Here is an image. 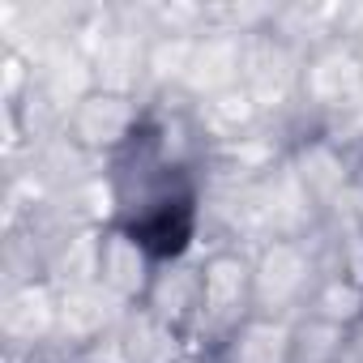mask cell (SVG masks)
Here are the masks:
<instances>
[{
	"label": "cell",
	"mask_w": 363,
	"mask_h": 363,
	"mask_svg": "<svg viewBox=\"0 0 363 363\" xmlns=\"http://www.w3.org/2000/svg\"><path fill=\"white\" fill-rule=\"evenodd\" d=\"M248 316H257L252 248L244 244L201 248V316L193 329V350L214 354Z\"/></svg>",
	"instance_id": "1"
},
{
	"label": "cell",
	"mask_w": 363,
	"mask_h": 363,
	"mask_svg": "<svg viewBox=\"0 0 363 363\" xmlns=\"http://www.w3.org/2000/svg\"><path fill=\"white\" fill-rule=\"evenodd\" d=\"M320 248L316 231L312 235H286V240H265L252 248V295L261 316L278 320H299L320 286Z\"/></svg>",
	"instance_id": "2"
},
{
	"label": "cell",
	"mask_w": 363,
	"mask_h": 363,
	"mask_svg": "<svg viewBox=\"0 0 363 363\" xmlns=\"http://www.w3.org/2000/svg\"><path fill=\"white\" fill-rule=\"evenodd\" d=\"M145 94H124V90H107V86H90L60 120V137L82 150L94 162H111L120 158L128 145H137L141 128H145Z\"/></svg>",
	"instance_id": "3"
},
{
	"label": "cell",
	"mask_w": 363,
	"mask_h": 363,
	"mask_svg": "<svg viewBox=\"0 0 363 363\" xmlns=\"http://www.w3.org/2000/svg\"><path fill=\"white\" fill-rule=\"evenodd\" d=\"M158 278V261L150 257V248L120 223L99 227L94 235V282L120 299L124 308H141L150 286Z\"/></svg>",
	"instance_id": "4"
},
{
	"label": "cell",
	"mask_w": 363,
	"mask_h": 363,
	"mask_svg": "<svg viewBox=\"0 0 363 363\" xmlns=\"http://www.w3.org/2000/svg\"><path fill=\"white\" fill-rule=\"evenodd\" d=\"M0 329H5L9 350L35 354L60 342V286L52 278H30L5 291L0 308Z\"/></svg>",
	"instance_id": "5"
},
{
	"label": "cell",
	"mask_w": 363,
	"mask_h": 363,
	"mask_svg": "<svg viewBox=\"0 0 363 363\" xmlns=\"http://www.w3.org/2000/svg\"><path fill=\"white\" fill-rule=\"evenodd\" d=\"M141 308L193 346V329H197V316H201V252L158 265V278H154Z\"/></svg>",
	"instance_id": "6"
},
{
	"label": "cell",
	"mask_w": 363,
	"mask_h": 363,
	"mask_svg": "<svg viewBox=\"0 0 363 363\" xmlns=\"http://www.w3.org/2000/svg\"><path fill=\"white\" fill-rule=\"evenodd\" d=\"M291 342H295V320L257 312L210 354V363H291Z\"/></svg>",
	"instance_id": "7"
},
{
	"label": "cell",
	"mask_w": 363,
	"mask_h": 363,
	"mask_svg": "<svg viewBox=\"0 0 363 363\" xmlns=\"http://www.w3.org/2000/svg\"><path fill=\"white\" fill-rule=\"evenodd\" d=\"M346 346H350V329L303 312L295 320L291 363H346Z\"/></svg>",
	"instance_id": "8"
},
{
	"label": "cell",
	"mask_w": 363,
	"mask_h": 363,
	"mask_svg": "<svg viewBox=\"0 0 363 363\" xmlns=\"http://www.w3.org/2000/svg\"><path fill=\"white\" fill-rule=\"evenodd\" d=\"M308 312L320 316V320H333L342 329H359L363 325V286L342 278V274H325L312 303H308Z\"/></svg>",
	"instance_id": "9"
},
{
	"label": "cell",
	"mask_w": 363,
	"mask_h": 363,
	"mask_svg": "<svg viewBox=\"0 0 363 363\" xmlns=\"http://www.w3.org/2000/svg\"><path fill=\"white\" fill-rule=\"evenodd\" d=\"M346 363H363V325L350 329V346H346Z\"/></svg>",
	"instance_id": "10"
}]
</instances>
